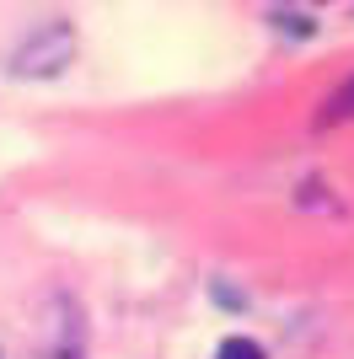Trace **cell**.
I'll use <instances>...</instances> for the list:
<instances>
[{
  "label": "cell",
  "mask_w": 354,
  "mask_h": 359,
  "mask_svg": "<svg viewBox=\"0 0 354 359\" xmlns=\"http://www.w3.org/2000/svg\"><path fill=\"white\" fill-rule=\"evenodd\" d=\"M70 60H75V27L70 22H44L38 32H27V38L11 48V75H22V81H48V75H59Z\"/></svg>",
  "instance_id": "1"
},
{
  "label": "cell",
  "mask_w": 354,
  "mask_h": 359,
  "mask_svg": "<svg viewBox=\"0 0 354 359\" xmlns=\"http://www.w3.org/2000/svg\"><path fill=\"white\" fill-rule=\"evenodd\" d=\"M349 113H354V81H349V86H339V97L322 107V123H339V118H349Z\"/></svg>",
  "instance_id": "2"
},
{
  "label": "cell",
  "mask_w": 354,
  "mask_h": 359,
  "mask_svg": "<svg viewBox=\"0 0 354 359\" xmlns=\"http://www.w3.org/2000/svg\"><path fill=\"white\" fill-rule=\"evenodd\" d=\"M215 359H263V348L252 344V338H225L221 344V354Z\"/></svg>",
  "instance_id": "3"
}]
</instances>
